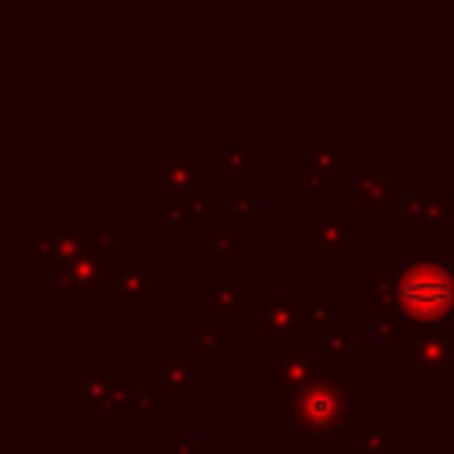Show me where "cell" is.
Wrapping results in <instances>:
<instances>
[{
  "mask_svg": "<svg viewBox=\"0 0 454 454\" xmlns=\"http://www.w3.org/2000/svg\"><path fill=\"white\" fill-rule=\"evenodd\" d=\"M443 209H447V199L443 195H436L433 202H408V216H419V213H426V216H443Z\"/></svg>",
  "mask_w": 454,
  "mask_h": 454,
  "instance_id": "obj_5",
  "label": "cell"
},
{
  "mask_svg": "<svg viewBox=\"0 0 454 454\" xmlns=\"http://www.w3.org/2000/svg\"><path fill=\"white\" fill-rule=\"evenodd\" d=\"M394 301L426 326H440L454 312V270L419 259L404 266L394 280Z\"/></svg>",
  "mask_w": 454,
  "mask_h": 454,
  "instance_id": "obj_1",
  "label": "cell"
},
{
  "mask_svg": "<svg viewBox=\"0 0 454 454\" xmlns=\"http://www.w3.org/2000/svg\"><path fill=\"white\" fill-rule=\"evenodd\" d=\"M309 248L316 252H351V213H312Z\"/></svg>",
  "mask_w": 454,
  "mask_h": 454,
  "instance_id": "obj_4",
  "label": "cell"
},
{
  "mask_svg": "<svg viewBox=\"0 0 454 454\" xmlns=\"http://www.w3.org/2000/svg\"><path fill=\"white\" fill-rule=\"evenodd\" d=\"M227 163H234V167H238V174H245V167H241V163H255V149L238 145V149H231V153H227Z\"/></svg>",
  "mask_w": 454,
  "mask_h": 454,
  "instance_id": "obj_6",
  "label": "cell"
},
{
  "mask_svg": "<svg viewBox=\"0 0 454 454\" xmlns=\"http://www.w3.org/2000/svg\"><path fill=\"white\" fill-rule=\"evenodd\" d=\"M351 383L340 387V380H316L309 383L298 401H294V415L305 429L312 433H330L348 426V411H351V397H348Z\"/></svg>",
  "mask_w": 454,
  "mask_h": 454,
  "instance_id": "obj_2",
  "label": "cell"
},
{
  "mask_svg": "<svg viewBox=\"0 0 454 454\" xmlns=\"http://www.w3.org/2000/svg\"><path fill=\"white\" fill-rule=\"evenodd\" d=\"M404 362L429 380L433 369H440V380H447V372L454 369V326L440 323V326H426V333L422 326H411L404 344Z\"/></svg>",
  "mask_w": 454,
  "mask_h": 454,
  "instance_id": "obj_3",
  "label": "cell"
},
{
  "mask_svg": "<svg viewBox=\"0 0 454 454\" xmlns=\"http://www.w3.org/2000/svg\"><path fill=\"white\" fill-rule=\"evenodd\" d=\"M351 333H355V326H351V323H348L344 330H330V333H326V348H330V351H344Z\"/></svg>",
  "mask_w": 454,
  "mask_h": 454,
  "instance_id": "obj_7",
  "label": "cell"
}]
</instances>
